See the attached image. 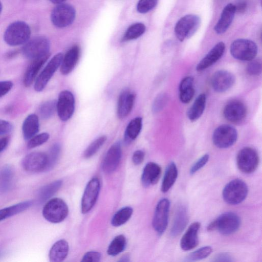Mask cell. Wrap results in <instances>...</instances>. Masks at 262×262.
I'll return each instance as SVG.
<instances>
[{"instance_id": "cell-1", "label": "cell", "mask_w": 262, "mask_h": 262, "mask_svg": "<svg viewBox=\"0 0 262 262\" xmlns=\"http://www.w3.org/2000/svg\"><path fill=\"white\" fill-rule=\"evenodd\" d=\"M31 35V29L29 25L23 21H16L11 23L6 29L4 39L5 41L11 46L25 44Z\"/></svg>"}, {"instance_id": "cell-2", "label": "cell", "mask_w": 262, "mask_h": 262, "mask_svg": "<svg viewBox=\"0 0 262 262\" xmlns=\"http://www.w3.org/2000/svg\"><path fill=\"white\" fill-rule=\"evenodd\" d=\"M69 209L61 199L55 198L47 202L42 209V215L49 222L58 223L67 216Z\"/></svg>"}, {"instance_id": "cell-3", "label": "cell", "mask_w": 262, "mask_h": 262, "mask_svg": "<svg viewBox=\"0 0 262 262\" xmlns=\"http://www.w3.org/2000/svg\"><path fill=\"white\" fill-rule=\"evenodd\" d=\"M248 188L247 184L239 179L229 182L223 190L224 200L230 205H236L242 202L247 197Z\"/></svg>"}, {"instance_id": "cell-4", "label": "cell", "mask_w": 262, "mask_h": 262, "mask_svg": "<svg viewBox=\"0 0 262 262\" xmlns=\"http://www.w3.org/2000/svg\"><path fill=\"white\" fill-rule=\"evenodd\" d=\"M257 46L254 42L247 39L234 40L230 46L232 56L240 60L251 61L256 56Z\"/></svg>"}, {"instance_id": "cell-5", "label": "cell", "mask_w": 262, "mask_h": 262, "mask_svg": "<svg viewBox=\"0 0 262 262\" xmlns=\"http://www.w3.org/2000/svg\"><path fill=\"white\" fill-rule=\"evenodd\" d=\"M259 159L257 152L250 147L241 149L236 157V164L239 170L246 174L253 172L257 169Z\"/></svg>"}, {"instance_id": "cell-6", "label": "cell", "mask_w": 262, "mask_h": 262, "mask_svg": "<svg viewBox=\"0 0 262 262\" xmlns=\"http://www.w3.org/2000/svg\"><path fill=\"white\" fill-rule=\"evenodd\" d=\"M201 19L199 16L188 14L181 18L176 24L174 33L181 41L191 36L198 30Z\"/></svg>"}, {"instance_id": "cell-7", "label": "cell", "mask_w": 262, "mask_h": 262, "mask_svg": "<svg viewBox=\"0 0 262 262\" xmlns=\"http://www.w3.org/2000/svg\"><path fill=\"white\" fill-rule=\"evenodd\" d=\"M50 42L45 37L37 36L24 45L22 52L27 58L34 59L49 54Z\"/></svg>"}, {"instance_id": "cell-8", "label": "cell", "mask_w": 262, "mask_h": 262, "mask_svg": "<svg viewBox=\"0 0 262 262\" xmlns=\"http://www.w3.org/2000/svg\"><path fill=\"white\" fill-rule=\"evenodd\" d=\"M74 8L67 4H57L53 9L51 19L53 24L58 28H64L72 24L75 18Z\"/></svg>"}, {"instance_id": "cell-9", "label": "cell", "mask_w": 262, "mask_h": 262, "mask_svg": "<svg viewBox=\"0 0 262 262\" xmlns=\"http://www.w3.org/2000/svg\"><path fill=\"white\" fill-rule=\"evenodd\" d=\"M237 139L236 130L233 127L226 124L217 127L212 135L213 144L220 148H226L232 146Z\"/></svg>"}, {"instance_id": "cell-10", "label": "cell", "mask_w": 262, "mask_h": 262, "mask_svg": "<svg viewBox=\"0 0 262 262\" xmlns=\"http://www.w3.org/2000/svg\"><path fill=\"white\" fill-rule=\"evenodd\" d=\"M215 230L225 235L232 234L236 232L241 225V219L235 213L227 212L220 215L214 220Z\"/></svg>"}, {"instance_id": "cell-11", "label": "cell", "mask_w": 262, "mask_h": 262, "mask_svg": "<svg viewBox=\"0 0 262 262\" xmlns=\"http://www.w3.org/2000/svg\"><path fill=\"white\" fill-rule=\"evenodd\" d=\"M62 58V54L59 53L49 61L35 80L34 89L36 92H41L44 89L54 73L60 66Z\"/></svg>"}, {"instance_id": "cell-12", "label": "cell", "mask_w": 262, "mask_h": 262, "mask_svg": "<svg viewBox=\"0 0 262 262\" xmlns=\"http://www.w3.org/2000/svg\"><path fill=\"white\" fill-rule=\"evenodd\" d=\"M170 202L166 199H161L158 203L152 219V226L158 234L161 235L165 231L168 220Z\"/></svg>"}, {"instance_id": "cell-13", "label": "cell", "mask_w": 262, "mask_h": 262, "mask_svg": "<svg viewBox=\"0 0 262 262\" xmlns=\"http://www.w3.org/2000/svg\"><path fill=\"white\" fill-rule=\"evenodd\" d=\"M100 190V183L97 178H93L88 183L81 203L82 213L89 212L95 204Z\"/></svg>"}, {"instance_id": "cell-14", "label": "cell", "mask_w": 262, "mask_h": 262, "mask_svg": "<svg viewBox=\"0 0 262 262\" xmlns=\"http://www.w3.org/2000/svg\"><path fill=\"white\" fill-rule=\"evenodd\" d=\"M75 109V98L72 93L68 90L61 91L57 101L56 110L59 118L66 121L72 116Z\"/></svg>"}, {"instance_id": "cell-15", "label": "cell", "mask_w": 262, "mask_h": 262, "mask_svg": "<svg viewBox=\"0 0 262 262\" xmlns=\"http://www.w3.org/2000/svg\"><path fill=\"white\" fill-rule=\"evenodd\" d=\"M247 113V108L244 103L237 100L228 102L223 110L225 118L235 124L242 123L245 120Z\"/></svg>"}, {"instance_id": "cell-16", "label": "cell", "mask_w": 262, "mask_h": 262, "mask_svg": "<svg viewBox=\"0 0 262 262\" xmlns=\"http://www.w3.org/2000/svg\"><path fill=\"white\" fill-rule=\"evenodd\" d=\"M47 164V154L38 151L28 154L22 161V166L24 170L30 172L45 171Z\"/></svg>"}, {"instance_id": "cell-17", "label": "cell", "mask_w": 262, "mask_h": 262, "mask_svg": "<svg viewBox=\"0 0 262 262\" xmlns=\"http://www.w3.org/2000/svg\"><path fill=\"white\" fill-rule=\"evenodd\" d=\"M122 156V150L119 142L112 145L106 152L102 163L104 172L111 173L114 172L119 165Z\"/></svg>"}, {"instance_id": "cell-18", "label": "cell", "mask_w": 262, "mask_h": 262, "mask_svg": "<svg viewBox=\"0 0 262 262\" xmlns=\"http://www.w3.org/2000/svg\"><path fill=\"white\" fill-rule=\"evenodd\" d=\"M211 82L212 87L215 92L222 93L227 91L233 85L235 77L230 72L220 70L213 74Z\"/></svg>"}, {"instance_id": "cell-19", "label": "cell", "mask_w": 262, "mask_h": 262, "mask_svg": "<svg viewBox=\"0 0 262 262\" xmlns=\"http://www.w3.org/2000/svg\"><path fill=\"white\" fill-rule=\"evenodd\" d=\"M225 50V45L223 42L221 41L216 44L199 62L196 70L201 71L213 65L222 57Z\"/></svg>"}, {"instance_id": "cell-20", "label": "cell", "mask_w": 262, "mask_h": 262, "mask_svg": "<svg viewBox=\"0 0 262 262\" xmlns=\"http://www.w3.org/2000/svg\"><path fill=\"white\" fill-rule=\"evenodd\" d=\"M200 226V223L198 222H194L189 226L181 239L180 246L182 250H190L198 245V233Z\"/></svg>"}, {"instance_id": "cell-21", "label": "cell", "mask_w": 262, "mask_h": 262, "mask_svg": "<svg viewBox=\"0 0 262 262\" xmlns=\"http://www.w3.org/2000/svg\"><path fill=\"white\" fill-rule=\"evenodd\" d=\"M135 100V95L128 90L123 91L118 99L117 115L120 119L126 117L131 112Z\"/></svg>"}, {"instance_id": "cell-22", "label": "cell", "mask_w": 262, "mask_h": 262, "mask_svg": "<svg viewBox=\"0 0 262 262\" xmlns=\"http://www.w3.org/2000/svg\"><path fill=\"white\" fill-rule=\"evenodd\" d=\"M161 174V168L157 163L148 162L144 167L141 176V182L145 187L156 184L159 181Z\"/></svg>"}, {"instance_id": "cell-23", "label": "cell", "mask_w": 262, "mask_h": 262, "mask_svg": "<svg viewBox=\"0 0 262 262\" xmlns=\"http://www.w3.org/2000/svg\"><path fill=\"white\" fill-rule=\"evenodd\" d=\"M80 56L79 47L75 45L70 48L63 56L60 65V72L62 75H68L76 66Z\"/></svg>"}, {"instance_id": "cell-24", "label": "cell", "mask_w": 262, "mask_h": 262, "mask_svg": "<svg viewBox=\"0 0 262 262\" xmlns=\"http://www.w3.org/2000/svg\"><path fill=\"white\" fill-rule=\"evenodd\" d=\"M188 221V216L186 207L181 205L178 207L175 213L173 223L170 230L172 237L179 235L185 228Z\"/></svg>"}, {"instance_id": "cell-25", "label": "cell", "mask_w": 262, "mask_h": 262, "mask_svg": "<svg viewBox=\"0 0 262 262\" xmlns=\"http://www.w3.org/2000/svg\"><path fill=\"white\" fill-rule=\"evenodd\" d=\"M235 12V5L231 3L225 7L219 20L214 28L217 34H222L226 31L232 22Z\"/></svg>"}, {"instance_id": "cell-26", "label": "cell", "mask_w": 262, "mask_h": 262, "mask_svg": "<svg viewBox=\"0 0 262 262\" xmlns=\"http://www.w3.org/2000/svg\"><path fill=\"white\" fill-rule=\"evenodd\" d=\"M50 55L49 53L32 60L24 75V83L26 86H29L32 84L38 72L47 61Z\"/></svg>"}, {"instance_id": "cell-27", "label": "cell", "mask_w": 262, "mask_h": 262, "mask_svg": "<svg viewBox=\"0 0 262 262\" xmlns=\"http://www.w3.org/2000/svg\"><path fill=\"white\" fill-rule=\"evenodd\" d=\"M69 247L64 239H60L55 243L49 252V259L51 262H60L67 256Z\"/></svg>"}, {"instance_id": "cell-28", "label": "cell", "mask_w": 262, "mask_h": 262, "mask_svg": "<svg viewBox=\"0 0 262 262\" xmlns=\"http://www.w3.org/2000/svg\"><path fill=\"white\" fill-rule=\"evenodd\" d=\"M39 128V119L34 114L28 115L25 119L22 126L24 139H30L38 132Z\"/></svg>"}, {"instance_id": "cell-29", "label": "cell", "mask_w": 262, "mask_h": 262, "mask_svg": "<svg viewBox=\"0 0 262 262\" xmlns=\"http://www.w3.org/2000/svg\"><path fill=\"white\" fill-rule=\"evenodd\" d=\"M206 97L205 94L198 96L187 112V116L191 121L197 120L203 114L205 110Z\"/></svg>"}, {"instance_id": "cell-30", "label": "cell", "mask_w": 262, "mask_h": 262, "mask_svg": "<svg viewBox=\"0 0 262 262\" xmlns=\"http://www.w3.org/2000/svg\"><path fill=\"white\" fill-rule=\"evenodd\" d=\"M178 169L176 165L173 162L167 166L163 179L161 185V191L166 192L175 183L178 177Z\"/></svg>"}, {"instance_id": "cell-31", "label": "cell", "mask_w": 262, "mask_h": 262, "mask_svg": "<svg viewBox=\"0 0 262 262\" xmlns=\"http://www.w3.org/2000/svg\"><path fill=\"white\" fill-rule=\"evenodd\" d=\"M33 204V202L29 200L0 209V221L24 211L30 208Z\"/></svg>"}, {"instance_id": "cell-32", "label": "cell", "mask_w": 262, "mask_h": 262, "mask_svg": "<svg viewBox=\"0 0 262 262\" xmlns=\"http://www.w3.org/2000/svg\"><path fill=\"white\" fill-rule=\"evenodd\" d=\"M142 126V119L141 117L135 118L129 122L124 134V141L126 143H130L138 136Z\"/></svg>"}, {"instance_id": "cell-33", "label": "cell", "mask_w": 262, "mask_h": 262, "mask_svg": "<svg viewBox=\"0 0 262 262\" xmlns=\"http://www.w3.org/2000/svg\"><path fill=\"white\" fill-rule=\"evenodd\" d=\"M62 184V181L57 180L41 187L38 192V202L41 204L50 199L60 189Z\"/></svg>"}, {"instance_id": "cell-34", "label": "cell", "mask_w": 262, "mask_h": 262, "mask_svg": "<svg viewBox=\"0 0 262 262\" xmlns=\"http://www.w3.org/2000/svg\"><path fill=\"white\" fill-rule=\"evenodd\" d=\"M14 172L9 165L4 166L0 171V192L5 193L11 188Z\"/></svg>"}, {"instance_id": "cell-35", "label": "cell", "mask_w": 262, "mask_h": 262, "mask_svg": "<svg viewBox=\"0 0 262 262\" xmlns=\"http://www.w3.org/2000/svg\"><path fill=\"white\" fill-rule=\"evenodd\" d=\"M133 212L132 208L129 206L121 208L113 215L111 220L112 225L115 227L123 225L130 218Z\"/></svg>"}, {"instance_id": "cell-36", "label": "cell", "mask_w": 262, "mask_h": 262, "mask_svg": "<svg viewBox=\"0 0 262 262\" xmlns=\"http://www.w3.org/2000/svg\"><path fill=\"white\" fill-rule=\"evenodd\" d=\"M126 245L125 237L122 234L118 235L111 242L108 247L107 253L109 255L116 256L124 251Z\"/></svg>"}, {"instance_id": "cell-37", "label": "cell", "mask_w": 262, "mask_h": 262, "mask_svg": "<svg viewBox=\"0 0 262 262\" xmlns=\"http://www.w3.org/2000/svg\"><path fill=\"white\" fill-rule=\"evenodd\" d=\"M145 25L140 23L131 25L126 30L123 36L124 40L135 39L141 36L145 31Z\"/></svg>"}, {"instance_id": "cell-38", "label": "cell", "mask_w": 262, "mask_h": 262, "mask_svg": "<svg viewBox=\"0 0 262 262\" xmlns=\"http://www.w3.org/2000/svg\"><path fill=\"white\" fill-rule=\"evenodd\" d=\"M61 151L60 145L56 143L51 147L47 155V164L45 171H48L53 168L56 164Z\"/></svg>"}, {"instance_id": "cell-39", "label": "cell", "mask_w": 262, "mask_h": 262, "mask_svg": "<svg viewBox=\"0 0 262 262\" xmlns=\"http://www.w3.org/2000/svg\"><path fill=\"white\" fill-rule=\"evenodd\" d=\"M57 101L48 100L42 103L39 108V113L42 119L50 118L56 110Z\"/></svg>"}, {"instance_id": "cell-40", "label": "cell", "mask_w": 262, "mask_h": 262, "mask_svg": "<svg viewBox=\"0 0 262 262\" xmlns=\"http://www.w3.org/2000/svg\"><path fill=\"white\" fill-rule=\"evenodd\" d=\"M106 138V136L103 135L93 141L84 151V157L89 158L94 155L105 143Z\"/></svg>"}, {"instance_id": "cell-41", "label": "cell", "mask_w": 262, "mask_h": 262, "mask_svg": "<svg viewBox=\"0 0 262 262\" xmlns=\"http://www.w3.org/2000/svg\"><path fill=\"white\" fill-rule=\"evenodd\" d=\"M212 249L210 246H205L190 253L186 257L187 261H196L207 257L212 252Z\"/></svg>"}, {"instance_id": "cell-42", "label": "cell", "mask_w": 262, "mask_h": 262, "mask_svg": "<svg viewBox=\"0 0 262 262\" xmlns=\"http://www.w3.org/2000/svg\"><path fill=\"white\" fill-rule=\"evenodd\" d=\"M49 137L50 136L47 133H42L35 135L30 139L27 147L29 149H31L40 146L46 142Z\"/></svg>"}, {"instance_id": "cell-43", "label": "cell", "mask_w": 262, "mask_h": 262, "mask_svg": "<svg viewBox=\"0 0 262 262\" xmlns=\"http://www.w3.org/2000/svg\"><path fill=\"white\" fill-rule=\"evenodd\" d=\"M158 0H139L137 9L139 12L145 13L156 7Z\"/></svg>"}, {"instance_id": "cell-44", "label": "cell", "mask_w": 262, "mask_h": 262, "mask_svg": "<svg viewBox=\"0 0 262 262\" xmlns=\"http://www.w3.org/2000/svg\"><path fill=\"white\" fill-rule=\"evenodd\" d=\"M168 100L167 96L165 94H159L155 99L152 104L153 112L157 113L160 111L166 105Z\"/></svg>"}, {"instance_id": "cell-45", "label": "cell", "mask_w": 262, "mask_h": 262, "mask_svg": "<svg viewBox=\"0 0 262 262\" xmlns=\"http://www.w3.org/2000/svg\"><path fill=\"white\" fill-rule=\"evenodd\" d=\"M209 158L208 154H205L199 158L191 167L190 173L193 174L201 169L208 162Z\"/></svg>"}, {"instance_id": "cell-46", "label": "cell", "mask_w": 262, "mask_h": 262, "mask_svg": "<svg viewBox=\"0 0 262 262\" xmlns=\"http://www.w3.org/2000/svg\"><path fill=\"white\" fill-rule=\"evenodd\" d=\"M247 73L250 75H258L261 72V63L256 60H251L247 67Z\"/></svg>"}, {"instance_id": "cell-47", "label": "cell", "mask_w": 262, "mask_h": 262, "mask_svg": "<svg viewBox=\"0 0 262 262\" xmlns=\"http://www.w3.org/2000/svg\"><path fill=\"white\" fill-rule=\"evenodd\" d=\"M194 93L195 91L193 87L180 92V100L184 103H189L193 98Z\"/></svg>"}, {"instance_id": "cell-48", "label": "cell", "mask_w": 262, "mask_h": 262, "mask_svg": "<svg viewBox=\"0 0 262 262\" xmlns=\"http://www.w3.org/2000/svg\"><path fill=\"white\" fill-rule=\"evenodd\" d=\"M101 257V253L97 251H90L83 255L82 261H95L98 262L100 260Z\"/></svg>"}, {"instance_id": "cell-49", "label": "cell", "mask_w": 262, "mask_h": 262, "mask_svg": "<svg viewBox=\"0 0 262 262\" xmlns=\"http://www.w3.org/2000/svg\"><path fill=\"white\" fill-rule=\"evenodd\" d=\"M193 78L191 76H187L183 78L179 85V92L185 91L193 87Z\"/></svg>"}, {"instance_id": "cell-50", "label": "cell", "mask_w": 262, "mask_h": 262, "mask_svg": "<svg viewBox=\"0 0 262 262\" xmlns=\"http://www.w3.org/2000/svg\"><path fill=\"white\" fill-rule=\"evenodd\" d=\"M13 83L10 81H0V98L7 94L12 89Z\"/></svg>"}, {"instance_id": "cell-51", "label": "cell", "mask_w": 262, "mask_h": 262, "mask_svg": "<svg viewBox=\"0 0 262 262\" xmlns=\"http://www.w3.org/2000/svg\"><path fill=\"white\" fill-rule=\"evenodd\" d=\"M145 154L143 151L141 150H138L135 151L132 157V161L133 163L136 165H138L141 164L144 159Z\"/></svg>"}, {"instance_id": "cell-52", "label": "cell", "mask_w": 262, "mask_h": 262, "mask_svg": "<svg viewBox=\"0 0 262 262\" xmlns=\"http://www.w3.org/2000/svg\"><path fill=\"white\" fill-rule=\"evenodd\" d=\"M12 129V125L9 121L0 119V135L10 133Z\"/></svg>"}, {"instance_id": "cell-53", "label": "cell", "mask_w": 262, "mask_h": 262, "mask_svg": "<svg viewBox=\"0 0 262 262\" xmlns=\"http://www.w3.org/2000/svg\"><path fill=\"white\" fill-rule=\"evenodd\" d=\"M233 259L231 256L227 253H219L215 256L213 261H224L229 262L233 261Z\"/></svg>"}, {"instance_id": "cell-54", "label": "cell", "mask_w": 262, "mask_h": 262, "mask_svg": "<svg viewBox=\"0 0 262 262\" xmlns=\"http://www.w3.org/2000/svg\"><path fill=\"white\" fill-rule=\"evenodd\" d=\"M235 11H237L238 13H243L246 9L247 4L244 2H241L238 3L236 5H235Z\"/></svg>"}, {"instance_id": "cell-55", "label": "cell", "mask_w": 262, "mask_h": 262, "mask_svg": "<svg viewBox=\"0 0 262 262\" xmlns=\"http://www.w3.org/2000/svg\"><path fill=\"white\" fill-rule=\"evenodd\" d=\"M8 141L9 140L7 137H3L0 139V152L6 148L8 144Z\"/></svg>"}, {"instance_id": "cell-56", "label": "cell", "mask_w": 262, "mask_h": 262, "mask_svg": "<svg viewBox=\"0 0 262 262\" xmlns=\"http://www.w3.org/2000/svg\"><path fill=\"white\" fill-rule=\"evenodd\" d=\"M120 261H129V256L128 255H125L120 259Z\"/></svg>"}, {"instance_id": "cell-57", "label": "cell", "mask_w": 262, "mask_h": 262, "mask_svg": "<svg viewBox=\"0 0 262 262\" xmlns=\"http://www.w3.org/2000/svg\"><path fill=\"white\" fill-rule=\"evenodd\" d=\"M52 3L56 4H59L62 3L66 0H50Z\"/></svg>"}, {"instance_id": "cell-58", "label": "cell", "mask_w": 262, "mask_h": 262, "mask_svg": "<svg viewBox=\"0 0 262 262\" xmlns=\"http://www.w3.org/2000/svg\"><path fill=\"white\" fill-rule=\"evenodd\" d=\"M16 52H9V53H8V54L7 55V57L8 58H12L13 57L14 55H15L16 54Z\"/></svg>"}, {"instance_id": "cell-59", "label": "cell", "mask_w": 262, "mask_h": 262, "mask_svg": "<svg viewBox=\"0 0 262 262\" xmlns=\"http://www.w3.org/2000/svg\"><path fill=\"white\" fill-rule=\"evenodd\" d=\"M2 4L1 2H0V14L2 12Z\"/></svg>"}, {"instance_id": "cell-60", "label": "cell", "mask_w": 262, "mask_h": 262, "mask_svg": "<svg viewBox=\"0 0 262 262\" xmlns=\"http://www.w3.org/2000/svg\"><path fill=\"white\" fill-rule=\"evenodd\" d=\"M2 253L1 252H0V257L1 256Z\"/></svg>"}]
</instances>
